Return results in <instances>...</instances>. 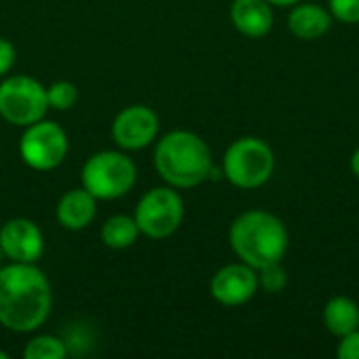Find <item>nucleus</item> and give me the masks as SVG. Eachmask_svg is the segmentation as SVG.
Here are the masks:
<instances>
[{"label":"nucleus","mask_w":359,"mask_h":359,"mask_svg":"<svg viewBox=\"0 0 359 359\" xmlns=\"http://www.w3.org/2000/svg\"><path fill=\"white\" fill-rule=\"evenodd\" d=\"M339 359H359V328L341 337V343L337 347Z\"/></svg>","instance_id":"nucleus-21"},{"label":"nucleus","mask_w":359,"mask_h":359,"mask_svg":"<svg viewBox=\"0 0 359 359\" xmlns=\"http://www.w3.org/2000/svg\"><path fill=\"white\" fill-rule=\"evenodd\" d=\"M288 242L286 225L267 210H246L229 227V244L236 257L257 271L280 263L288 250Z\"/></svg>","instance_id":"nucleus-2"},{"label":"nucleus","mask_w":359,"mask_h":359,"mask_svg":"<svg viewBox=\"0 0 359 359\" xmlns=\"http://www.w3.org/2000/svg\"><path fill=\"white\" fill-rule=\"evenodd\" d=\"M137 181L135 162L122 151H99L82 166V187L97 200H118Z\"/></svg>","instance_id":"nucleus-5"},{"label":"nucleus","mask_w":359,"mask_h":359,"mask_svg":"<svg viewBox=\"0 0 359 359\" xmlns=\"http://www.w3.org/2000/svg\"><path fill=\"white\" fill-rule=\"evenodd\" d=\"M69 149L65 130L50 120H38L25 126L19 141L21 160L34 170H53L57 168Z\"/></svg>","instance_id":"nucleus-8"},{"label":"nucleus","mask_w":359,"mask_h":359,"mask_svg":"<svg viewBox=\"0 0 359 359\" xmlns=\"http://www.w3.org/2000/svg\"><path fill=\"white\" fill-rule=\"evenodd\" d=\"M271 6H294L297 2H301V0H267Z\"/></svg>","instance_id":"nucleus-24"},{"label":"nucleus","mask_w":359,"mask_h":359,"mask_svg":"<svg viewBox=\"0 0 359 359\" xmlns=\"http://www.w3.org/2000/svg\"><path fill=\"white\" fill-rule=\"evenodd\" d=\"M46 99H48V109L67 111L78 101V88L67 80H59L46 88Z\"/></svg>","instance_id":"nucleus-18"},{"label":"nucleus","mask_w":359,"mask_h":359,"mask_svg":"<svg viewBox=\"0 0 359 359\" xmlns=\"http://www.w3.org/2000/svg\"><path fill=\"white\" fill-rule=\"evenodd\" d=\"M2 259H4V255H2V246H0V263H2Z\"/></svg>","instance_id":"nucleus-26"},{"label":"nucleus","mask_w":359,"mask_h":359,"mask_svg":"<svg viewBox=\"0 0 359 359\" xmlns=\"http://www.w3.org/2000/svg\"><path fill=\"white\" fill-rule=\"evenodd\" d=\"M53 307L46 276L36 263H11L0 267V324L13 332H34Z\"/></svg>","instance_id":"nucleus-1"},{"label":"nucleus","mask_w":359,"mask_h":359,"mask_svg":"<svg viewBox=\"0 0 359 359\" xmlns=\"http://www.w3.org/2000/svg\"><path fill=\"white\" fill-rule=\"evenodd\" d=\"M158 175L175 189H189L204 183L212 170V154L202 137L189 130L164 135L154 151Z\"/></svg>","instance_id":"nucleus-3"},{"label":"nucleus","mask_w":359,"mask_h":359,"mask_svg":"<svg viewBox=\"0 0 359 359\" xmlns=\"http://www.w3.org/2000/svg\"><path fill=\"white\" fill-rule=\"evenodd\" d=\"M0 359H8V353H4V351H0Z\"/></svg>","instance_id":"nucleus-25"},{"label":"nucleus","mask_w":359,"mask_h":359,"mask_svg":"<svg viewBox=\"0 0 359 359\" xmlns=\"http://www.w3.org/2000/svg\"><path fill=\"white\" fill-rule=\"evenodd\" d=\"M97 215V198L84 187L69 189L57 204V221L63 229L80 231L93 223Z\"/></svg>","instance_id":"nucleus-13"},{"label":"nucleus","mask_w":359,"mask_h":359,"mask_svg":"<svg viewBox=\"0 0 359 359\" xmlns=\"http://www.w3.org/2000/svg\"><path fill=\"white\" fill-rule=\"evenodd\" d=\"M351 170H353V175L359 179V147L353 151V156H351Z\"/></svg>","instance_id":"nucleus-23"},{"label":"nucleus","mask_w":359,"mask_h":359,"mask_svg":"<svg viewBox=\"0 0 359 359\" xmlns=\"http://www.w3.org/2000/svg\"><path fill=\"white\" fill-rule=\"evenodd\" d=\"M332 25V15L328 8L320 4H294L288 15V29L301 40H318L322 38Z\"/></svg>","instance_id":"nucleus-14"},{"label":"nucleus","mask_w":359,"mask_h":359,"mask_svg":"<svg viewBox=\"0 0 359 359\" xmlns=\"http://www.w3.org/2000/svg\"><path fill=\"white\" fill-rule=\"evenodd\" d=\"M15 59H17L15 46H13L6 38H0V78L6 76V74L13 69Z\"/></svg>","instance_id":"nucleus-22"},{"label":"nucleus","mask_w":359,"mask_h":359,"mask_svg":"<svg viewBox=\"0 0 359 359\" xmlns=\"http://www.w3.org/2000/svg\"><path fill=\"white\" fill-rule=\"evenodd\" d=\"M259 290V271L246 263H231L221 267L210 280V294L225 307H240L248 303Z\"/></svg>","instance_id":"nucleus-10"},{"label":"nucleus","mask_w":359,"mask_h":359,"mask_svg":"<svg viewBox=\"0 0 359 359\" xmlns=\"http://www.w3.org/2000/svg\"><path fill=\"white\" fill-rule=\"evenodd\" d=\"M0 246L11 263H36L44 252V236L34 221L17 217L0 227Z\"/></svg>","instance_id":"nucleus-11"},{"label":"nucleus","mask_w":359,"mask_h":359,"mask_svg":"<svg viewBox=\"0 0 359 359\" xmlns=\"http://www.w3.org/2000/svg\"><path fill=\"white\" fill-rule=\"evenodd\" d=\"M48 111L46 88L32 76H8L0 84V116L13 126H29Z\"/></svg>","instance_id":"nucleus-6"},{"label":"nucleus","mask_w":359,"mask_h":359,"mask_svg":"<svg viewBox=\"0 0 359 359\" xmlns=\"http://www.w3.org/2000/svg\"><path fill=\"white\" fill-rule=\"evenodd\" d=\"M322 320L326 330L341 339L359 328V305L349 297H334L326 303Z\"/></svg>","instance_id":"nucleus-15"},{"label":"nucleus","mask_w":359,"mask_h":359,"mask_svg":"<svg viewBox=\"0 0 359 359\" xmlns=\"http://www.w3.org/2000/svg\"><path fill=\"white\" fill-rule=\"evenodd\" d=\"M288 284V273L280 263H271L259 269V286L269 294H280Z\"/></svg>","instance_id":"nucleus-19"},{"label":"nucleus","mask_w":359,"mask_h":359,"mask_svg":"<svg viewBox=\"0 0 359 359\" xmlns=\"http://www.w3.org/2000/svg\"><path fill=\"white\" fill-rule=\"evenodd\" d=\"M185 217V204L175 187H154L137 204L135 221L139 231L151 240H164L172 236Z\"/></svg>","instance_id":"nucleus-7"},{"label":"nucleus","mask_w":359,"mask_h":359,"mask_svg":"<svg viewBox=\"0 0 359 359\" xmlns=\"http://www.w3.org/2000/svg\"><path fill=\"white\" fill-rule=\"evenodd\" d=\"M276 168L271 147L259 137H242L233 141L223 156L225 179L240 189H257L265 185Z\"/></svg>","instance_id":"nucleus-4"},{"label":"nucleus","mask_w":359,"mask_h":359,"mask_svg":"<svg viewBox=\"0 0 359 359\" xmlns=\"http://www.w3.org/2000/svg\"><path fill=\"white\" fill-rule=\"evenodd\" d=\"M160 120L156 111L147 105H128L124 107L111 124V137L118 147L137 151L154 143L158 137Z\"/></svg>","instance_id":"nucleus-9"},{"label":"nucleus","mask_w":359,"mask_h":359,"mask_svg":"<svg viewBox=\"0 0 359 359\" xmlns=\"http://www.w3.org/2000/svg\"><path fill=\"white\" fill-rule=\"evenodd\" d=\"M231 23L248 38H263L273 27V8L267 0H233Z\"/></svg>","instance_id":"nucleus-12"},{"label":"nucleus","mask_w":359,"mask_h":359,"mask_svg":"<svg viewBox=\"0 0 359 359\" xmlns=\"http://www.w3.org/2000/svg\"><path fill=\"white\" fill-rule=\"evenodd\" d=\"M65 355H67L65 341L59 337H50V334L34 337L32 341H27L23 349L25 359H63Z\"/></svg>","instance_id":"nucleus-17"},{"label":"nucleus","mask_w":359,"mask_h":359,"mask_svg":"<svg viewBox=\"0 0 359 359\" xmlns=\"http://www.w3.org/2000/svg\"><path fill=\"white\" fill-rule=\"evenodd\" d=\"M328 8L343 23H359V0H328Z\"/></svg>","instance_id":"nucleus-20"},{"label":"nucleus","mask_w":359,"mask_h":359,"mask_svg":"<svg viewBox=\"0 0 359 359\" xmlns=\"http://www.w3.org/2000/svg\"><path fill=\"white\" fill-rule=\"evenodd\" d=\"M141 231L135 217L128 215H114L101 227V242L111 250L130 248L139 240Z\"/></svg>","instance_id":"nucleus-16"}]
</instances>
